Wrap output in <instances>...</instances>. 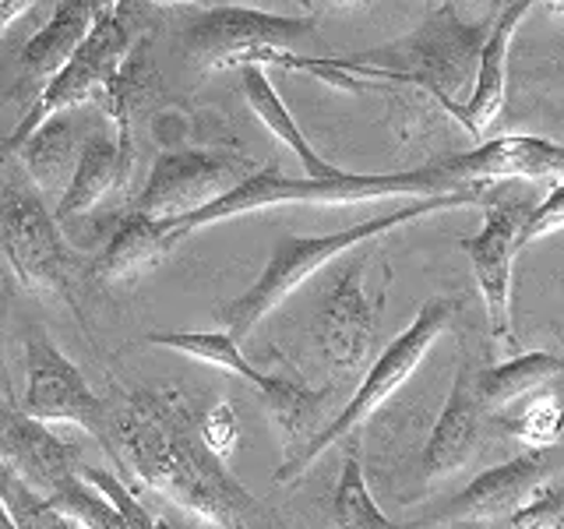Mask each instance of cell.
Segmentation results:
<instances>
[{"instance_id":"484cf974","label":"cell","mask_w":564,"mask_h":529,"mask_svg":"<svg viewBox=\"0 0 564 529\" xmlns=\"http://www.w3.org/2000/svg\"><path fill=\"white\" fill-rule=\"evenodd\" d=\"M505 434L522 441L525 449H557L561 438V406L554 396L529 402L519 417L505 420Z\"/></svg>"},{"instance_id":"836d02e7","label":"cell","mask_w":564,"mask_h":529,"mask_svg":"<svg viewBox=\"0 0 564 529\" xmlns=\"http://www.w3.org/2000/svg\"><path fill=\"white\" fill-rule=\"evenodd\" d=\"M0 529H14V522H11V516H8V508L0 505Z\"/></svg>"},{"instance_id":"8d00e7d4","label":"cell","mask_w":564,"mask_h":529,"mask_svg":"<svg viewBox=\"0 0 564 529\" xmlns=\"http://www.w3.org/2000/svg\"><path fill=\"white\" fill-rule=\"evenodd\" d=\"M67 529H78V526H70V522H67Z\"/></svg>"},{"instance_id":"4dcf8cb0","label":"cell","mask_w":564,"mask_h":529,"mask_svg":"<svg viewBox=\"0 0 564 529\" xmlns=\"http://www.w3.org/2000/svg\"><path fill=\"white\" fill-rule=\"evenodd\" d=\"M35 0H0V35L8 32V25L14 22V18H22L32 11Z\"/></svg>"},{"instance_id":"f1b7e54d","label":"cell","mask_w":564,"mask_h":529,"mask_svg":"<svg viewBox=\"0 0 564 529\" xmlns=\"http://www.w3.org/2000/svg\"><path fill=\"white\" fill-rule=\"evenodd\" d=\"M198 434L219 458H229L240 445V417L229 402H212L205 413H198Z\"/></svg>"},{"instance_id":"1f68e13d","label":"cell","mask_w":564,"mask_h":529,"mask_svg":"<svg viewBox=\"0 0 564 529\" xmlns=\"http://www.w3.org/2000/svg\"><path fill=\"white\" fill-rule=\"evenodd\" d=\"M317 11H352V8H367L370 0H307Z\"/></svg>"},{"instance_id":"4316f807","label":"cell","mask_w":564,"mask_h":529,"mask_svg":"<svg viewBox=\"0 0 564 529\" xmlns=\"http://www.w3.org/2000/svg\"><path fill=\"white\" fill-rule=\"evenodd\" d=\"M78 476H82L85 484H93L110 505H117V508L123 511V519H128L131 529H166V522H159L155 516H149V508L134 498V490H131L128 484H123L120 476L102 473V469L88 466V463H78Z\"/></svg>"},{"instance_id":"2e32d148","label":"cell","mask_w":564,"mask_h":529,"mask_svg":"<svg viewBox=\"0 0 564 529\" xmlns=\"http://www.w3.org/2000/svg\"><path fill=\"white\" fill-rule=\"evenodd\" d=\"M540 0H508L505 11L498 14L480 43V53H476V67H473V85H469V96L458 102L455 120L463 123L466 134L480 141L494 120L501 117L505 110V64H508V46H511V35L522 25V18L533 11ZM554 11H561L564 0H546Z\"/></svg>"},{"instance_id":"f546056e","label":"cell","mask_w":564,"mask_h":529,"mask_svg":"<svg viewBox=\"0 0 564 529\" xmlns=\"http://www.w3.org/2000/svg\"><path fill=\"white\" fill-rule=\"evenodd\" d=\"M561 223H564V184L554 181L551 194H546L536 208H525V216L519 223V234H516V247H519V251H525L533 240L551 237Z\"/></svg>"},{"instance_id":"83f0119b","label":"cell","mask_w":564,"mask_h":529,"mask_svg":"<svg viewBox=\"0 0 564 529\" xmlns=\"http://www.w3.org/2000/svg\"><path fill=\"white\" fill-rule=\"evenodd\" d=\"M564 498L557 481H546L540 490H533L529 498L508 516V529H557L561 526Z\"/></svg>"},{"instance_id":"8992f818","label":"cell","mask_w":564,"mask_h":529,"mask_svg":"<svg viewBox=\"0 0 564 529\" xmlns=\"http://www.w3.org/2000/svg\"><path fill=\"white\" fill-rule=\"evenodd\" d=\"M131 46H134L131 11L120 0L110 14L96 18V25L88 29L78 50L43 82V93L35 96L29 114L18 120V128L4 141H0V159L22 145V138L40 120H46L53 114H64V110H78L85 102H96L102 96V88L117 78V71H120L123 57L131 53Z\"/></svg>"},{"instance_id":"ba28073f","label":"cell","mask_w":564,"mask_h":529,"mask_svg":"<svg viewBox=\"0 0 564 529\" xmlns=\"http://www.w3.org/2000/svg\"><path fill=\"white\" fill-rule=\"evenodd\" d=\"M314 14H272L258 8L223 4L194 11L184 25V53L191 64L208 71L240 67L258 50H293L314 35Z\"/></svg>"},{"instance_id":"9c48e42d","label":"cell","mask_w":564,"mask_h":529,"mask_svg":"<svg viewBox=\"0 0 564 529\" xmlns=\"http://www.w3.org/2000/svg\"><path fill=\"white\" fill-rule=\"evenodd\" d=\"M18 413L40 423H75V428L88 431L102 445V452L113 458L120 481H128L113 445L110 406L88 388L82 370L46 339V332L29 335V381L22 399H18Z\"/></svg>"},{"instance_id":"9a60e30c","label":"cell","mask_w":564,"mask_h":529,"mask_svg":"<svg viewBox=\"0 0 564 529\" xmlns=\"http://www.w3.org/2000/svg\"><path fill=\"white\" fill-rule=\"evenodd\" d=\"M484 420H487V410L480 399V385H476V367L463 360V367H458V375L452 381V392L434 420L427 449H423V466H420L423 481L437 484L441 476L463 469L484 441Z\"/></svg>"},{"instance_id":"ffe728a7","label":"cell","mask_w":564,"mask_h":529,"mask_svg":"<svg viewBox=\"0 0 564 529\" xmlns=\"http://www.w3.org/2000/svg\"><path fill=\"white\" fill-rule=\"evenodd\" d=\"M240 85H243L247 106L254 110V117L300 159V166L307 170V176H339L343 173L339 166H332L328 159H322L314 152V145L304 138V131H300V123L286 110V102H282V96L275 93V85L269 82V75H264L261 64H243L240 67Z\"/></svg>"},{"instance_id":"3957f363","label":"cell","mask_w":564,"mask_h":529,"mask_svg":"<svg viewBox=\"0 0 564 529\" xmlns=\"http://www.w3.org/2000/svg\"><path fill=\"white\" fill-rule=\"evenodd\" d=\"M494 191H498V184L476 181V184L458 187V191L423 194V198H413L410 205H399L395 212H388V216L346 226V229H339V234H325V237H293V234H286V237H279L275 247H272V255H269V264H264V272L254 279V287L243 290L240 296H234L229 304H223L216 311L223 332H229L240 343L243 335H251L258 328L261 317H269L282 304V300H286L293 290L304 287L314 272H322L328 261L357 251V247L378 240L384 234H392V229H399L405 223L434 216V212L473 208V205L480 208V205L490 202Z\"/></svg>"},{"instance_id":"7a4b0ae2","label":"cell","mask_w":564,"mask_h":529,"mask_svg":"<svg viewBox=\"0 0 564 529\" xmlns=\"http://www.w3.org/2000/svg\"><path fill=\"white\" fill-rule=\"evenodd\" d=\"M484 35L487 32L480 25L466 22L452 4H441L410 35L378 50L346 53V57H296L290 50H258L247 57V64L311 71V75L335 85H357V78L405 82L423 88L437 106H445L455 117L458 93L473 85V67Z\"/></svg>"},{"instance_id":"6da1fadb","label":"cell","mask_w":564,"mask_h":529,"mask_svg":"<svg viewBox=\"0 0 564 529\" xmlns=\"http://www.w3.org/2000/svg\"><path fill=\"white\" fill-rule=\"evenodd\" d=\"M117 458L128 481L155 490L216 529H286L198 434L194 402L170 385L123 392L110 410Z\"/></svg>"},{"instance_id":"74e56055","label":"cell","mask_w":564,"mask_h":529,"mask_svg":"<svg viewBox=\"0 0 564 529\" xmlns=\"http://www.w3.org/2000/svg\"><path fill=\"white\" fill-rule=\"evenodd\" d=\"M434 4H437V0H434Z\"/></svg>"},{"instance_id":"8fae6325","label":"cell","mask_w":564,"mask_h":529,"mask_svg":"<svg viewBox=\"0 0 564 529\" xmlns=\"http://www.w3.org/2000/svg\"><path fill=\"white\" fill-rule=\"evenodd\" d=\"M525 216V202L501 198L498 191L484 205V226L480 234L463 237L458 247L469 258V269L480 296L487 304V328L498 349L516 346V328H511V264H516V234Z\"/></svg>"},{"instance_id":"44dd1931","label":"cell","mask_w":564,"mask_h":529,"mask_svg":"<svg viewBox=\"0 0 564 529\" xmlns=\"http://www.w3.org/2000/svg\"><path fill=\"white\" fill-rule=\"evenodd\" d=\"M557 378H561V360L554 353H522V357L476 370V385H480V399L487 413H498L525 396L554 388Z\"/></svg>"},{"instance_id":"d590c367","label":"cell","mask_w":564,"mask_h":529,"mask_svg":"<svg viewBox=\"0 0 564 529\" xmlns=\"http://www.w3.org/2000/svg\"><path fill=\"white\" fill-rule=\"evenodd\" d=\"M452 529H480L476 522H452Z\"/></svg>"},{"instance_id":"7c38bea8","label":"cell","mask_w":564,"mask_h":529,"mask_svg":"<svg viewBox=\"0 0 564 529\" xmlns=\"http://www.w3.org/2000/svg\"><path fill=\"white\" fill-rule=\"evenodd\" d=\"M364 272L367 255H352L346 269L325 290L314 322L322 360L339 378L360 375V367L370 360V349H375L378 339V314L364 296Z\"/></svg>"},{"instance_id":"ac0fdd59","label":"cell","mask_w":564,"mask_h":529,"mask_svg":"<svg viewBox=\"0 0 564 529\" xmlns=\"http://www.w3.org/2000/svg\"><path fill=\"white\" fill-rule=\"evenodd\" d=\"M123 181H128V173H123V163H120L117 134L93 131L82 141L75 170L67 176V187L61 191L53 216H57V223H67L82 216V212H93L106 194L117 191Z\"/></svg>"},{"instance_id":"d4e9b609","label":"cell","mask_w":564,"mask_h":529,"mask_svg":"<svg viewBox=\"0 0 564 529\" xmlns=\"http://www.w3.org/2000/svg\"><path fill=\"white\" fill-rule=\"evenodd\" d=\"M46 505L78 529H131L128 519H123V511L106 501L93 484L82 481V476H75L67 487H61Z\"/></svg>"},{"instance_id":"4fadbf2b","label":"cell","mask_w":564,"mask_h":529,"mask_svg":"<svg viewBox=\"0 0 564 529\" xmlns=\"http://www.w3.org/2000/svg\"><path fill=\"white\" fill-rule=\"evenodd\" d=\"M554 449H525L522 455L508 458V463L494 466L480 473L476 481L455 494V498L437 511L427 522H494V519H508L529 494L540 490L546 481H554Z\"/></svg>"},{"instance_id":"603a6c76","label":"cell","mask_w":564,"mask_h":529,"mask_svg":"<svg viewBox=\"0 0 564 529\" xmlns=\"http://www.w3.org/2000/svg\"><path fill=\"white\" fill-rule=\"evenodd\" d=\"M152 346H163V349H176L184 353V357L191 360H202V364H212L219 370H229V375L243 378L247 385H261L264 375L261 370H254L251 364H247V357L240 353L237 339L229 332H152L149 335Z\"/></svg>"},{"instance_id":"e0dca14e","label":"cell","mask_w":564,"mask_h":529,"mask_svg":"<svg viewBox=\"0 0 564 529\" xmlns=\"http://www.w3.org/2000/svg\"><path fill=\"white\" fill-rule=\"evenodd\" d=\"M78 149H82V120L75 110H64L35 123L14 152L22 155L29 184L40 191V198L57 202L61 191L67 187L70 170H75Z\"/></svg>"},{"instance_id":"277c9868","label":"cell","mask_w":564,"mask_h":529,"mask_svg":"<svg viewBox=\"0 0 564 529\" xmlns=\"http://www.w3.org/2000/svg\"><path fill=\"white\" fill-rule=\"evenodd\" d=\"M476 184V181H473ZM487 184V181H484ZM469 187L455 181L452 173L427 163L420 170H399V173H352L343 170L339 176H286L275 166H258L251 176H243L237 187H229L219 198H212L198 212L184 219L159 223L166 240L176 247L187 234L223 219H237L247 212H269V208H304V205H360V202H381V198H423V194L458 191Z\"/></svg>"},{"instance_id":"d6986e66","label":"cell","mask_w":564,"mask_h":529,"mask_svg":"<svg viewBox=\"0 0 564 529\" xmlns=\"http://www.w3.org/2000/svg\"><path fill=\"white\" fill-rule=\"evenodd\" d=\"M170 251H173V244L166 240L159 219L141 216V212H128V216L117 223L110 244L99 251L93 276L106 282V287H113V282L149 272L152 264H159Z\"/></svg>"},{"instance_id":"5b68a950","label":"cell","mask_w":564,"mask_h":529,"mask_svg":"<svg viewBox=\"0 0 564 529\" xmlns=\"http://www.w3.org/2000/svg\"><path fill=\"white\" fill-rule=\"evenodd\" d=\"M452 317H455V300L431 296L427 304L416 311L413 322L405 325V332L399 335V339L388 343L381 357L370 364L367 378L357 385V392L349 396V402L339 410V417H335L328 428L317 431L304 445V452H293L286 463L272 473V481L275 484H293L317 455L328 452L335 441L346 438L349 431H357L360 423H367V417H375L381 406L392 399L405 381H410V375L420 367V360L427 357V349L434 346V339L452 325Z\"/></svg>"},{"instance_id":"d6a6232c","label":"cell","mask_w":564,"mask_h":529,"mask_svg":"<svg viewBox=\"0 0 564 529\" xmlns=\"http://www.w3.org/2000/svg\"><path fill=\"white\" fill-rule=\"evenodd\" d=\"M57 4H61V0H35V4H32V11H29V14L35 18V22H43V18H46V14H50L53 8H57Z\"/></svg>"},{"instance_id":"30bf717a","label":"cell","mask_w":564,"mask_h":529,"mask_svg":"<svg viewBox=\"0 0 564 529\" xmlns=\"http://www.w3.org/2000/svg\"><path fill=\"white\" fill-rule=\"evenodd\" d=\"M258 170L254 159L240 152H219V149H176L163 152L149 170V181L141 194L131 202V212L173 223L198 212L212 198H219L229 187H237L243 176Z\"/></svg>"},{"instance_id":"52a82bcc","label":"cell","mask_w":564,"mask_h":529,"mask_svg":"<svg viewBox=\"0 0 564 529\" xmlns=\"http://www.w3.org/2000/svg\"><path fill=\"white\" fill-rule=\"evenodd\" d=\"M0 247L25 290L67 293L78 258L67 247L50 202L32 184L8 181L0 187Z\"/></svg>"},{"instance_id":"e575fe53","label":"cell","mask_w":564,"mask_h":529,"mask_svg":"<svg viewBox=\"0 0 564 529\" xmlns=\"http://www.w3.org/2000/svg\"><path fill=\"white\" fill-rule=\"evenodd\" d=\"M145 4H187V0H145Z\"/></svg>"},{"instance_id":"7402d4cb","label":"cell","mask_w":564,"mask_h":529,"mask_svg":"<svg viewBox=\"0 0 564 529\" xmlns=\"http://www.w3.org/2000/svg\"><path fill=\"white\" fill-rule=\"evenodd\" d=\"M258 392H261L264 413H269V420L275 423L279 434L286 441L317 428V420H322V406L328 402V388L311 392L307 385H300L293 378H279V375H264Z\"/></svg>"},{"instance_id":"5bb4252c","label":"cell","mask_w":564,"mask_h":529,"mask_svg":"<svg viewBox=\"0 0 564 529\" xmlns=\"http://www.w3.org/2000/svg\"><path fill=\"white\" fill-rule=\"evenodd\" d=\"M434 166L452 173L455 181L473 184V181H561L564 166V149L554 138H536V134H498V138H480V145L441 155Z\"/></svg>"},{"instance_id":"cb8c5ba5","label":"cell","mask_w":564,"mask_h":529,"mask_svg":"<svg viewBox=\"0 0 564 529\" xmlns=\"http://www.w3.org/2000/svg\"><path fill=\"white\" fill-rule=\"evenodd\" d=\"M332 511H335V529H423L427 526V522L402 526V522H392L384 516L375 501V494H370V487H367V476H364L357 452L346 455L339 487H335Z\"/></svg>"}]
</instances>
